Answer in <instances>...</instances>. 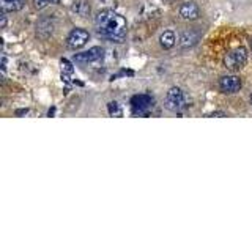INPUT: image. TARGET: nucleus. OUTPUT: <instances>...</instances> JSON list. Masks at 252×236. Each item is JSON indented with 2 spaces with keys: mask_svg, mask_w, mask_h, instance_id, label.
Returning <instances> with one entry per match:
<instances>
[{
  "mask_svg": "<svg viewBox=\"0 0 252 236\" xmlns=\"http://www.w3.org/2000/svg\"><path fill=\"white\" fill-rule=\"evenodd\" d=\"M152 102H153V99L148 96V94H137V96H132V99H131V104H132V107H134V110H144V109H147L148 106H152Z\"/></svg>",
  "mask_w": 252,
  "mask_h": 236,
  "instance_id": "nucleus-9",
  "label": "nucleus"
},
{
  "mask_svg": "<svg viewBox=\"0 0 252 236\" xmlns=\"http://www.w3.org/2000/svg\"><path fill=\"white\" fill-rule=\"evenodd\" d=\"M251 106H252V96H251Z\"/></svg>",
  "mask_w": 252,
  "mask_h": 236,
  "instance_id": "nucleus-17",
  "label": "nucleus"
},
{
  "mask_svg": "<svg viewBox=\"0 0 252 236\" xmlns=\"http://www.w3.org/2000/svg\"><path fill=\"white\" fill-rule=\"evenodd\" d=\"M102 57H104V51H102V47H92V49L85 51V52L76 54L74 55V61L81 63V65H87V63L98 61Z\"/></svg>",
  "mask_w": 252,
  "mask_h": 236,
  "instance_id": "nucleus-5",
  "label": "nucleus"
},
{
  "mask_svg": "<svg viewBox=\"0 0 252 236\" xmlns=\"http://www.w3.org/2000/svg\"><path fill=\"white\" fill-rule=\"evenodd\" d=\"M241 79L236 77V76H224L222 79L219 81V88L222 93H236L241 90Z\"/></svg>",
  "mask_w": 252,
  "mask_h": 236,
  "instance_id": "nucleus-6",
  "label": "nucleus"
},
{
  "mask_svg": "<svg viewBox=\"0 0 252 236\" xmlns=\"http://www.w3.org/2000/svg\"><path fill=\"white\" fill-rule=\"evenodd\" d=\"M200 35L194 30H185L183 33L180 35V47L181 49H189L192 47L197 41H199Z\"/></svg>",
  "mask_w": 252,
  "mask_h": 236,
  "instance_id": "nucleus-8",
  "label": "nucleus"
},
{
  "mask_svg": "<svg viewBox=\"0 0 252 236\" xmlns=\"http://www.w3.org/2000/svg\"><path fill=\"white\" fill-rule=\"evenodd\" d=\"M89 31L84 29H74L66 38V46L69 49H79V47L85 46V43L89 41Z\"/></svg>",
  "mask_w": 252,
  "mask_h": 236,
  "instance_id": "nucleus-4",
  "label": "nucleus"
},
{
  "mask_svg": "<svg viewBox=\"0 0 252 236\" xmlns=\"http://www.w3.org/2000/svg\"><path fill=\"white\" fill-rule=\"evenodd\" d=\"M165 109L172 110V112H178L185 106H186V98L185 93L181 91L178 87H172V88L165 94V101H164Z\"/></svg>",
  "mask_w": 252,
  "mask_h": 236,
  "instance_id": "nucleus-3",
  "label": "nucleus"
},
{
  "mask_svg": "<svg viewBox=\"0 0 252 236\" xmlns=\"http://www.w3.org/2000/svg\"><path fill=\"white\" fill-rule=\"evenodd\" d=\"M52 2V0H35V6L36 8H44V6H47Z\"/></svg>",
  "mask_w": 252,
  "mask_h": 236,
  "instance_id": "nucleus-14",
  "label": "nucleus"
},
{
  "mask_svg": "<svg viewBox=\"0 0 252 236\" xmlns=\"http://www.w3.org/2000/svg\"><path fill=\"white\" fill-rule=\"evenodd\" d=\"M73 11H76L79 16H82V18H84V16H87L90 13V6L87 5L85 2H77L76 5H73Z\"/></svg>",
  "mask_w": 252,
  "mask_h": 236,
  "instance_id": "nucleus-12",
  "label": "nucleus"
},
{
  "mask_svg": "<svg viewBox=\"0 0 252 236\" xmlns=\"http://www.w3.org/2000/svg\"><path fill=\"white\" fill-rule=\"evenodd\" d=\"M180 16L186 21H194L200 16V10L195 2H186L180 8Z\"/></svg>",
  "mask_w": 252,
  "mask_h": 236,
  "instance_id": "nucleus-7",
  "label": "nucleus"
},
{
  "mask_svg": "<svg viewBox=\"0 0 252 236\" xmlns=\"http://www.w3.org/2000/svg\"><path fill=\"white\" fill-rule=\"evenodd\" d=\"M109 114L110 115L122 117V110H120V107H118L117 102H110V104H109Z\"/></svg>",
  "mask_w": 252,
  "mask_h": 236,
  "instance_id": "nucleus-13",
  "label": "nucleus"
},
{
  "mask_svg": "<svg viewBox=\"0 0 252 236\" xmlns=\"http://www.w3.org/2000/svg\"><path fill=\"white\" fill-rule=\"evenodd\" d=\"M251 51H252V41H251Z\"/></svg>",
  "mask_w": 252,
  "mask_h": 236,
  "instance_id": "nucleus-16",
  "label": "nucleus"
},
{
  "mask_svg": "<svg viewBox=\"0 0 252 236\" xmlns=\"http://www.w3.org/2000/svg\"><path fill=\"white\" fill-rule=\"evenodd\" d=\"M94 24H96L98 33L112 43H123L128 33L126 19L114 10L99 11L94 18Z\"/></svg>",
  "mask_w": 252,
  "mask_h": 236,
  "instance_id": "nucleus-1",
  "label": "nucleus"
},
{
  "mask_svg": "<svg viewBox=\"0 0 252 236\" xmlns=\"http://www.w3.org/2000/svg\"><path fill=\"white\" fill-rule=\"evenodd\" d=\"M6 26V18L5 16H2V27H5Z\"/></svg>",
  "mask_w": 252,
  "mask_h": 236,
  "instance_id": "nucleus-15",
  "label": "nucleus"
},
{
  "mask_svg": "<svg viewBox=\"0 0 252 236\" xmlns=\"http://www.w3.org/2000/svg\"><path fill=\"white\" fill-rule=\"evenodd\" d=\"M248 63V51L244 47H236L224 57V65L230 71H240Z\"/></svg>",
  "mask_w": 252,
  "mask_h": 236,
  "instance_id": "nucleus-2",
  "label": "nucleus"
},
{
  "mask_svg": "<svg viewBox=\"0 0 252 236\" xmlns=\"http://www.w3.org/2000/svg\"><path fill=\"white\" fill-rule=\"evenodd\" d=\"M159 41H161V46L164 47V49H170V47L175 46V33L170 31V30L164 31V33L161 35V38H159Z\"/></svg>",
  "mask_w": 252,
  "mask_h": 236,
  "instance_id": "nucleus-11",
  "label": "nucleus"
},
{
  "mask_svg": "<svg viewBox=\"0 0 252 236\" xmlns=\"http://www.w3.org/2000/svg\"><path fill=\"white\" fill-rule=\"evenodd\" d=\"M26 5V0H0V6L5 13H13L22 10V6Z\"/></svg>",
  "mask_w": 252,
  "mask_h": 236,
  "instance_id": "nucleus-10",
  "label": "nucleus"
}]
</instances>
